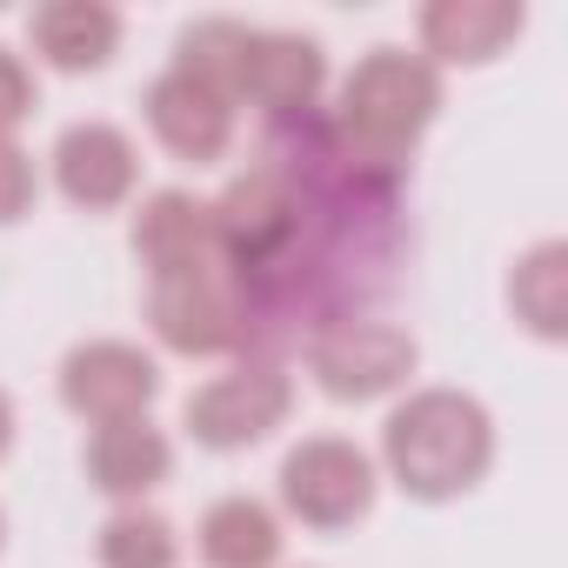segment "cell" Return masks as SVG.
<instances>
[{"label": "cell", "instance_id": "21", "mask_svg": "<svg viewBox=\"0 0 568 568\" xmlns=\"http://www.w3.org/2000/svg\"><path fill=\"white\" fill-rule=\"evenodd\" d=\"M8 448H14V402L0 395V462H8Z\"/></svg>", "mask_w": 568, "mask_h": 568}, {"label": "cell", "instance_id": "14", "mask_svg": "<svg viewBox=\"0 0 568 568\" xmlns=\"http://www.w3.org/2000/svg\"><path fill=\"white\" fill-rule=\"evenodd\" d=\"M515 34H521V8H515V0H435V8H422V48L435 61L481 68Z\"/></svg>", "mask_w": 568, "mask_h": 568}, {"label": "cell", "instance_id": "17", "mask_svg": "<svg viewBox=\"0 0 568 568\" xmlns=\"http://www.w3.org/2000/svg\"><path fill=\"white\" fill-rule=\"evenodd\" d=\"M247 34H254V28H241V21H227V14L181 28V41H174V74H187V81L214 88L221 101H234V88H241V54H247Z\"/></svg>", "mask_w": 568, "mask_h": 568}, {"label": "cell", "instance_id": "18", "mask_svg": "<svg viewBox=\"0 0 568 568\" xmlns=\"http://www.w3.org/2000/svg\"><path fill=\"white\" fill-rule=\"evenodd\" d=\"M181 561V535L168 515L154 508H114L101 528V568H174Z\"/></svg>", "mask_w": 568, "mask_h": 568}, {"label": "cell", "instance_id": "20", "mask_svg": "<svg viewBox=\"0 0 568 568\" xmlns=\"http://www.w3.org/2000/svg\"><path fill=\"white\" fill-rule=\"evenodd\" d=\"M28 114H34V74L14 48H0V141H14Z\"/></svg>", "mask_w": 568, "mask_h": 568}, {"label": "cell", "instance_id": "13", "mask_svg": "<svg viewBox=\"0 0 568 568\" xmlns=\"http://www.w3.org/2000/svg\"><path fill=\"white\" fill-rule=\"evenodd\" d=\"M28 41L48 68L61 74H88L121 48V14L101 8V0H48V8L28 14Z\"/></svg>", "mask_w": 568, "mask_h": 568}, {"label": "cell", "instance_id": "1", "mask_svg": "<svg viewBox=\"0 0 568 568\" xmlns=\"http://www.w3.org/2000/svg\"><path fill=\"white\" fill-rule=\"evenodd\" d=\"M382 462L415 501H448V495L475 488L495 462L488 408L475 395H455V388H422L388 415Z\"/></svg>", "mask_w": 568, "mask_h": 568}, {"label": "cell", "instance_id": "15", "mask_svg": "<svg viewBox=\"0 0 568 568\" xmlns=\"http://www.w3.org/2000/svg\"><path fill=\"white\" fill-rule=\"evenodd\" d=\"M281 521L267 501L254 495H221L207 515H201V555L207 568H274L281 561Z\"/></svg>", "mask_w": 568, "mask_h": 568}, {"label": "cell", "instance_id": "12", "mask_svg": "<svg viewBox=\"0 0 568 568\" xmlns=\"http://www.w3.org/2000/svg\"><path fill=\"white\" fill-rule=\"evenodd\" d=\"M168 468H174V448H168V435H161L148 415H134V422H108V428L88 435V481H94L101 495L141 501L148 488L168 481Z\"/></svg>", "mask_w": 568, "mask_h": 568}, {"label": "cell", "instance_id": "3", "mask_svg": "<svg viewBox=\"0 0 568 568\" xmlns=\"http://www.w3.org/2000/svg\"><path fill=\"white\" fill-rule=\"evenodd\" d=\"M148 322L161 335V348L174 355H241V288H234V267L221 254H207L201 267L161 274L148 281Z\"/></svg>", "mask_w": 568, "mask_h": 568}, {"label": "cell", "instance_id": "22", "mask_svg": "<svg viewBox=\"0 0 568 568\" xmlns=\"http://www.w3.org/2000/svg\"><path fill=\"white\" fill-rule=\"evenodd\" d=\"M0 541H8V521H0Z\"/></svg>", "mask_w": 568, "mask_h": 568}, {"label": "cell", "instance_id": "16", "mask_svg": "<svg viewBox=\"0 0 568 568\" xmlns=\"http://www.w3.org/2000/svg\"><path fill=\"white\" fill-rule=\"evenodd\" d=\"M508 308L541 342H561V328H568V247L561 241H541V247H528L515 261V274H508Z\"/></svg>", "mask_w": 568, "mask_h": 568}, {"label": "cell", "instance_id": "7", "mask_svg": "<svg viewBox=\"0 0 568 568\" xmlns=\"http://www.w3.org/2000/svg\"><path fill=\"white\" fill-rule=\"evenodd\" d=\"M154 395H161V368L134 342H88V348H74L61 362V402L88 428L134 422V415H148Z\"/></svg>", "mask_w": 568, "mask_h": 568}, {"label": "cell", "instance_id": "8", "mask_svg": "<svg viewBox=\"0 0 568 568\" xmlns=\"http://www.w3.org/2000/svg\"><path fill=\"white\" fill-rule=\"evenodd\" d=\"M322 81H328L322 41L288 34V28H254L247 34V54H241L234 101H254L267 121H281V114H308L322 101Z\"/></svg>", "mask_w": 568, "mask_h": 568}, {"label": "cell", "instance_id": "11", "mask_svg": "<svg viewBox=\"0 0 568 568\" xmlns=\"http://www.w3.org/2000/svg\"><path fill=\"white\" fill-rule=\"evenodd\" d=\"M134 254L148 267V281L161 274H181V267H201L214 254V227H207V201L181 194V187H161L141 201L134 214Z\"/></svg>", "mask_w": 568, "mask_h": 568}, {"label": "cell", "instance_id": "2", "mask_svg": "<svg viewBox=\"0 0 568 568\" xmlns=\"http://www.w3.org/2000/svg\"><path fill=\"white\" fill-rule=\"evenodd\" d=\"M442 108V74L422 54L402 48H375L348 81H342V108H335V134L355 161L368 168H408V148L422 141V128Z\"/></svg>", "mask_w": 568, "mask_h": 568}, {"label": "cell", "instance_id": "19", "mask_svg": "<svg viewBox=\"0 0 568 568\" xmlns=\"http://www.w3.org/2000/svg\"><path fill=\"white\" fill-rule=\"evenodd\" d=\"M41 194V174H34V154L21 141H0V227H14Z\"/></svg>", "mask_w": 568, "mask_h": 568}, {"label": "cell", "instance_id": "6", "mask_svg": "<svg viewBox=\"0 0 568 568\" xmlns=\"http://www.w3.org/2000/svg\"><path fill=\"white\" fill-rule=\"evenodd\" d=\"M308 375L335 402H375L415 375V342L388 322H342L308 342Z\"/></svg>", "mask_w": 568, "mask_h": 568}, {"label": "cell", "instance_id": "9", "mask_svg": "<svg viewBox=\"0 0 568 568\" xmlns=\"http://www.w3.org/2000/svg\"><path fill=\"white\" fill-rule=\"evenodd\" d=\"M134 141L108 121H74L61 141H54V181L74 207L88 214H108L134 194Z\"/></svg>", "mask_w": 568, "mask_h": 568}, {"label": "cell", "instance_id": "4", "mask_svg": "<svg viewBox=\"0 0 568 568\" xmlns=\"http://www.w3.org/2000/svg\"><path fill=\"white\" fill-rule=\"evenodd\" d=\"M288 408H295V382L281 375V362H234L227 375H214L207 388L187 395L181 422H187V435L201 448L227 455V448L267 442L281 422H288Z\"/></svg>", "mask_w": 568, "mask_h": 568}, {"label": "cell", "instance_id": "5", "mask_svg": "<svg viewBox=\"0 0 568 568\" xmlns=\"http://www.w3.org/2000/svg\"><path fill=\"white\" fill-rule=\"evenodd\" d=\"M281 508L302 528H355L375 508V462L342 435H308L281 462Z\"/></svg>", "mask_w": 568, "mask_h": 568}, {"label": "cell", "instance_id": "10", "mask_svg": "<svg viewBox=\"0 0 568 568\" xmlns=\"http://www.w3.org/2000/svg\"><path fill=\"white\" fill-rule=\"evenodd\" d=\"M148 128L161 134V148H168L174 161L207 168V161H221L227 141H234V101H221L214 88H201V81H187V74L168 68V74L148 88Z\"/></svg>", "mask_w": 568, "mask_h": 568}]
</instances>
